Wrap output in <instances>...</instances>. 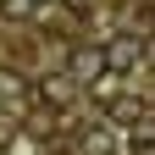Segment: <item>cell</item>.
<instances>
[{
	"label": "cell",
	"instance_id": "cell-1",
	"mask_svg": "<svg viewBox=\"0 0 155 155\" xmlns=\"http://www.w3.org/2000/svg\"><path fill=\"white\" fill-rule=\"evenodd\" d=\"M100 55H105V72H127V67H139L144 39H139V33H116V39L100 45Z\"/></svg>",
	"mask_w": 155,
	"mask_h": 155
},
{
	"label": "cell",
	"instance_id": "cell-3",
	"mask_svg": "<svg viewBox=\"0 0 155 155\" xmlns=\"http://www.w3.org/2000/svg\"><path fill=\"white\" fill-rule=\"evenodd\" d=\"M45 100H50V105H67V100H72V78H67V72H61V78H45Z\"/></svg>",
	"mask_w": 155,
	"mask_h": 155
},
{
	"label": "cell",
	"instance_id": "cell-6",
	"mask_svg": "<svg viewBox=\"0 0 155 155\" xmlns=\"http://www.w3.org/2000/svg\"><path fill=\"white\" fill-rule=\"evenodd\" d=\"M83 150H89V155H105V150H111V133H100V127H94L89 139H83Z\"/></svg>",
	"mask_w": 155,
	"mask_h": 155
},
{
	"label": "cell",
	"instance_id": "cell-4",
	"mask_svg": "<svg viewBox=\"0 0 155 155\" xmlns=\"http://www.w3.org/2000/svg\"><path fill=\"white\" fill-rule=\"evenodd\" d=\"M0 11H6V17H17V22H22V17H33V0H0Z\"/></svg>",
	"mask_w": 155,
	"mask_h": 155
},
{
	"label": "cell",
	"instance_id": "cell-2",
	"mask_svg": "<svg viewBox=\"0 0 155 155\" xmlns=\"http://www.w3.org/2000/svg\"><path fill=\"white\" fill-rule=\"evenodd\" d=\"M100 72H105L100 45H72V61H67V78H72V83H100Z\"/></svg>",
	"mask_w": 155,
	"mask_h": 155
},
{
	"label": "cell",
	"instance_id": "cell-5",
	"mask_svg": "<svg viewBox=\"0 0 155 155\" xmlns=\"http://www.w3.org/2000/svg\"><path fill=\"white\" fill-rule=\"evenodd\" d=\"M139 116H144L139 100H116V122H139Z\"/></svg>",
	"mask_w": 155,
	"mask_h": 155
}]
</instances>
